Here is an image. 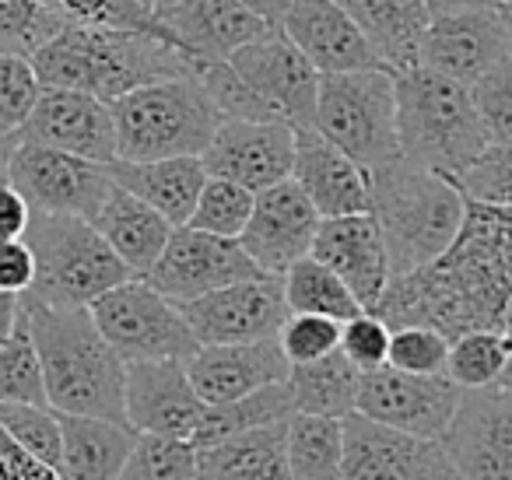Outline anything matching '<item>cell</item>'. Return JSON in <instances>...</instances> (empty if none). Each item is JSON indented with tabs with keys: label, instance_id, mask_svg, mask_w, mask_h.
Masks as SVG:
<instances>
[{
	"label": "cell",
	"instance_id": "35",
	"mask_svg": "<svg viewBox=\"0 0 512 480\" xmlns=\"http://www.w3.org/2000/svg\"><path fill=\"white\" fill-rule=\"evenodd\" d=\"M512 344L491 326L481 330H463L456 337H449V354H446V375L460 389H477L491 386L502 375L505 361H509Z\"/></svg>",
	"mask_w": 512,
	"mask_h": 480
},
{
	"label": "cell",
	"instance_id": "8",
	"mask_svg": "<svg viewBox=\"0 0 512 480\" xmlns=\"http://www.w3.org/2000/svg\"><path fill=\"white\" fill-rule=\"evenodd\" d=\"M92 319L123 361L151 358H190L200 347L197 333L183 316V305L155 288L148 277L134 274L99 295Z\"/></svg>",
	"mask_w": 512,
	"mask_h": 480
},
{
	"label": "cell",
	"instance_id": "5",
	"mask_svg": "<svg viewBox=\"0 0 512 480\" xmlns=\"http://www.w3.org/2000/svg\"><path fill=\"white\" fill-rule=\"evenodd\" d=\"M116 123V158L200 155L225 120L197 78H162L109 102Z\"/></svg>",
	"mask_w": 512,
	"mask_h": 480
},
{
	"label": "cell",
	"instance_id": "15",
	"mask_svg": "<svg viewBox=\"0 0 512 480\" xmlns=\"http://www.w3.org/2000/svg\"><path fill=\"white\" fill-rule=\"evenodd\" d=\"M207 176L232 179L246 190L260 193L292 176L295 127L285 120H239L225 116L200 151Z\"/></svg>",
	"mask_w": 512,
	"mask_h": 480
},
{
	"label": "cell",
	"instance_id": "7",
	"mask_svg": "<svg viewBox=\"0 0 512 480\" xmlns=\"http://www.w3.org/2000/svg\"><path fill=\"white\" fill-rule=\"evenodd\" d=\"M313 130H320L362 169L400 158L397 74L386 67L320 74Z\"/></svg>",
	"mask_w": 512,
	"mask_h": 480
},
{
	"label": "cell",
	"instance_id": "48",
	"mask_svg": "<svg viewBox=\"0 0 512 480\" xmlns=\"http://www.w3.org/2000/svg\"><path fill=\"white\" fill-rule=\"evenodd\" d=\"M36 277V256L25 239H0V291L25 295Z\"/></svg>",
	"mask_w": 512,
	"mask_h": 480
},
{
	"label": "cell",
	"instance_id": "13",
	"mask_svg": "<svg viewBox=\"0 0 512 480\" xmlns=\"http://www.w3.org/2000/svg\"><path fill=\"white\" fill-rule=\"evenodd\" d=\"M253 274H264V270L249 260V253L242 249L239 239L204 232V228L193 225H176L169 242H165L162 256L141 277H148L162 295H169L172 302L183 305L190 298H200L207 291L225 288V284Z\"/></svg>",
	"mask_w": 512,
	"mask_h": 480
},
{
	"label": "cell",
	"instance_id": "22",
	"mask_svg": "<svg viewBox=\"0 0 512 480\" xmlns=\"http://www.w3.org/2000/svg\"><path fill=\"white\" fill-rule=\"evenodd\" d=\"M309 253L320 263H327L351 291L355 298L372 309L383 295L386 281H390V260H386V242L379 232L372 211L358 214H337V218H323L316 228V239Z\"/></svg>",
	"mask_w": 512,
	"mask_h": 480
},
{
	"label": "cell",
	"instance_id": "31",
	"mask_svg": "<svg viewBox=\"0 0 512 480\" xmlns=\"http://www.w3.org/2000/svg\"><path fill=\"white\" fill-rule=\"evenodd\" d=\"M358 382H362V372L344 358L341 347L306 365L288 368L295 410H309V414L348 417L358 403Z\"/></svg>",
	"mask_w": 512,
	"mask_h": 480
},
{
	"label": "cell",
	"instance_id": "1",
	"mask_svg": "<svg viewBox=\"0 0 512 480\" xmlns=\"http://www.w3.org/2000/svg\"><path fill=\"white\" fill-rule=\"evenodd\" d=\"M43 88H78L113 102L162 78H193V60L162 29H109L67 22L32 53Z\"/></svg>",
	"mask_w": 512,
	"mask_h": 480
},
{
	"label": "cell",
	"instance_id": "29",
	"mask_svg": "<svg viewBox=\"0 0 512 480\" xmlns=\"http://www.w3.org/2000/svg\"><path fill=\"white\" fill-rule=\"evenodd\" d=\"M337 4L355 18L383 67L400 74L418 64L421 36L432 22L425 0H337Z\"/></svg>",
	"mask_w": 512,
	"mask_h": 480
},
{
	"label": "cell",
	"instance_id": "36",
	"mask_svg": "<svg viewBox=\"0 0 512 480\" xmlns=\"http://www.w3.org/2000/svg\"><path fill=\"white\" fill-rule=\"evenodd\" d=\"M0 403H46L43 365L32 340L29 312H18L11 337L0 347Z\"/></svg>",
	"mask_w": 512,
	"mask_h": 480
},
{
	"label": "cell",
	"instance_id": "47",
	"mask_svg": "<svg viewBox=\"0 0 512 480\" xmlns=\"http://www.w3.org/2000/svg\"><path fill=\"white\" fill-rule=\"evenodd\" d=\"M341 354L358 372H372V368L386 365V354H390V323L372 309L355 312V316L341 323Z\"/></svg>",
	"mask_w": 512,
	"mask_h": 480
},
{
	"label": "cell",
	"instance_id": "11",
	"mask_svg": "<svg viewBox=\"0 0 512 480\" xmlns=\"http://www.w3.org/2000/svg\"><path fill=\"white\" fill-rule=\"evenodd\" d=\"M344 424V459L341 477L369 480H446L456 477L446 449L439 438L411 435L404 428H393L376 417H365L351 410L341 417Z\"/></svg>",
	"mask_w": 512,
	"mask_h": 480
},
{
	"label": "cell",
	"instance_id": "58",
	"mask_svg": "<svg viewBox=\"0 0 512 480\" xmlns=\"http://www.w3.org/2000/svg\"><path fill=\"white\" fill-rule=\"evenodd\" d=\"M0 179H4V148H0Z\"/></svg>",
	"mask_w": 512,
	"mask_h": 480
},
{
	"label": "cell",
	"instance_id": "38",
	"mask_svg": "<svg viewBox=\"0 0 512 480\" xmlns=\"http://www.w3.org/2000/svg\"><path fill=\"white\" fill-rule=\"evenodd\" d=\"M0 424L29 456L60 477V414L50 403H0Z\"/></svg>",
	"mask_w": 512,
	"mask_h": 480
},
{
	"label": "cell",
	"instance_id": "39",
	"mask_svg": "<svg viewBox=\"0 0 512 480\" xmlns=\"http://www.w3.org/2000/svg\"><path fill=\"white\" fill-rule=\"evenodd\" d=\"M253 197H256L253 190L232 183V179L207 176V183H204V190H200V197H197V204H193L186 225L204 228V232H214V235H232V239H239V232L249 221V211H253Z\"/></svg>",
	"mask_w": 512,
	"mask_h": 480
},
{
	"label": "cell",
	"instance_id": "4",
	"mask_svg": "<svg viewBox=\"0 0 512 480\" xmlns=\"http://www.w3.org/2000/svg\"><path fill=\"white\" fill-rule=\"evenodd\" d=\"M397 141L400 155L418 165L460 176L488 144L470 85L425 64L397 74Z\"/></svg>",
	"mask_w": 512,
	"mask_h": 480
},
{
	"label": "cell",
	"instance_id": "54",
	"mask_svg": "<svg viewBox=\"0 0 512 480\" xmlns=\"http://www.w3.org/2000/svg\"><path fill=\"white\" fill-rule=\"evenodd\" d=\"M495 330L502 333V337L512 344V295H509V302L502 305V312H498V323H495Z\"/></svg>",
	"mask_w": 512,
	"mask_h": 480
},
{
	"label": "cell",
	"instance_id": "26",
	"mask_svg": "<svg viewBox=\"0 0 512 480\" xmlns=\"http://www.w3.org/2000/svg\"><path fill=\"white\" fill-rule=\"evenodd\" d=\"M109 176L116 186L130 190L162 211L172 225H186L193 204H197L200 190L207 183V169L200 155H176V158H148V162H127V158H113L106 162Z\"/></svg>",
	"mask_w": 512,
	"mask_h": 480
},
{
	"label": "cell",
	"instance_id": "25",
	"mask_svg": "<svg viewBox=\"0 0 512 480\" xmlns=\"http://www.w3.org/2000/svg\"><path fill=\"white\" fill-rule=\"evenodd\" d=\"M292 179L313 200L320 218L369 211V172L313 127L295 130Z\"/></svg>",
	"mask_w": 512,
	"mask_h": 480
},
{
	"label": "cell",
	"instance_id": "56",
	"mask_svg": "<svg viewBox=\"0 0 512 480\" xmlns=\"http://www.w3.org/2000/svg\"><path fill=\"white\" fill-rule=\"evenodd\" d=\"M498 386H509L512 389V351H509V361H505L502 375H498Z\"/></svg>",
	"mask_w": 512,
	"mask_h": 480
},
{
	"label": "cell",
	"instance_id": "10",
	"mask_svg": "<svg viewBox=\"0 0 512 480\" xmlns=\"http://www.w3.org/2000/svg\"><path fill=\"white\" fill-rule=\"evenodd\" d=\"M439 442L456 477L512 480V389L498 382L463 389Z\"/></svg>",
	"mask_w": 512,
	"mask_h": 480
},
{
	"label": "cell",
	"instance_id": "49",
	"mask_svg": "<svg viewBox=\"0 0 512 480\" xmlns=\"http://www.w3.org/2000/svg\"><path fill=\"white\" fill-rule=\"evenodd\" d=\"M57 473L22 449L0 424V480H50Z\"/></svg>",
	"mask_w": 512,
	"mask_h": 480
},
{
	"label": "cell",
	"instance_id": "52",
	"mask_svg": "<svg viewBox=\"0 0 512 480\" xmlns=\"http://www.w3.org/2000/svg\"><path fill=\"white\" fill-rule=\"evenodd\" d=\"M18 312H22V295H4V291H0V347H4V340L15 330Z\"/></svg>",
	"mask_w": 512,
	"mask_h": 480
},
{
	"label": "cell",
	"instance_id": "2",
	"mask_svg": "<svg viewBox=\"0 0 512 480\" xmlns=\"http://www.w3.org/2000/svg\"><path fill=\"white\" fill-rule=\"evenodd\" d=\"M43 365L46 403L60 414L123 417L127 361L109 347L88 305H46L22 295Z\"/></svg>",
	"mask_w": 512,
	"mask_h": 480
},
{
	"label": "cell",
	"instance_id": "20",
	"mask_svg": "<svg viewBox=\"0 0 512 480\" xmlns=\"http://www.w3.org/2000/svg\"><path fill=\"white\" fill-rule=\"evenodd\" d=\"M505 53L512 50L498 8H470L432 15L418 46V64L463 81V85H474Z\"/></svg>",
	"mask_w": 512,
	"mask_h": 480
},
{
	"label": "cell",
	"instance_id": "33",
	"mask_svg": "<svg viewBox=\"0 0 512 480\" xmlns=\"http://www.w3.org/2000/svg\"><path fill=\"white\" fill-rule=\"evenodd\" d=\"M292 410H295V400H292V389H288V379L260 386V389H253V393L235 396V400H225V403H207L204 417H200L197 431H193V445L204 449V445L221 442V438L235 435V431L285 421Z\"/></svg>",
	"mask_w": 512,
	"mask_h": 480
},
{
	"label": "cell",
	"instance_id": "34",
	"mask_svg": "<svg viewBox=\"0 0 512 480\" xmlns=\"http://www.w3.org/2000/svg\"><path fill=\"white\" fill-rule=\"evenodd\" d=\"M281 284H285V305L288 312H320V316H330L337 323L351 319L355 312H362L365 305L355 298V291L327 267L320 263L313 253L295 260L292 267L281 274Z\"/></svg>",
	"mask_w": 512,
	"mask_h": 480
},
{
	"label": "cell",
	"instance_id": "40",
	"mask_svg": "<svg viewBox=\"0 0 512 480\" xmlns=\"http://www.w3.org/2000/svg\"><path fill=\"white\" fill-rule=\"evenodd\" d=\"M453 183L470 204L512 207V141H488Z\"/></svg>",
	"mask_w": 512,
	"mask_h": 480
},
{
	"label": "cell",
	"instance_id": "42",
	"mask_svg": "<svg viewBox=\"0 0 512 480\" xmlns=\"http://www.w3.org/2000/svg\"><path fill=\"white\" fill-rule=\"evenodd\" d=\"M39 92H43V81L32 60L18 53H0V141L29 120Z\"/></svg>",
	"mask_w": 512,
	"mask_h": 480
},
{
	"label": "cell",
	"instance_id": "28",
	"mask_svg": "<svg viewBox=\"0 0 512 480\" xmlns=\"http://www.w3.org/2000/svg\"><path fill=\"white\" fill-rule=\"evenodd\" d=\"M92 225L102 232V239L113 246V253L127 263L134 274H148L151 263L162 256L165 242L172 235V221L141 197H134L123 186H113L102 207L95 211Z\"/></svg>",
	"mask_w": 512,
	"mask_h": 480
},
{
	"label": "cell",
	"instance_id": "12",
	"mask_svg": "<svg viewBox=\"0 0 512 480\" xmlns=\"http://www.w3.org/2000/svg\"><path fill=\"white\" fill-rule=\"evenodd\" d=\"M463 389L446 372H404V368L379 365L362 372L358 382L355 410L365 417H376L393 428H404L411 435L442 438L460 403Z\"/></svg>",
	"mask_w": 512,
	"mask_h": 480
},
{
	"label": "cell",
	"instance_id": "55",
	"mask_svg": "<svg viewBox=\"0 0 512 480\" xmlns=\"http://www.w3.org/2000/svg\"><path fill=\"white\" fill-rule=\"evenodd\" d=\"M498 15H502L505 36H509V50H512V0H509V4H502V8H498Z\"/></svg>",
	"mask_w": 512,
	"mask_h": 480
},
{
	"label": "cell",
	"instance_id": "37",
	"mask_svg": "<svg viewBox=\"0 0 512 480\" xmlns=\"http://www.w3.org/2000/svg\"><path fill=\"white\" fill-rule=\"evenodd\" d=\"M120 477H130V480H193V477H200L197 445H193V438L137 431L134 449H130L127 466H123Z\"/></svg>",
	"mask_w": 512,
	"mask_h": 480
},
{
	"label": "cell",
	"instance_id": "17",
	"mask_svg": "<svg viewBox=\"0 0 512 480\" xmlns=\"http://www.w3.org/2000/svg\"><path fill=\"white\" fill-rule=\"evenodd\" d=\"M4 141L46 144V148L71 151V155L106 165L116 158L113 109L106 99L78 92V88H43L29 120Z\"/></svg>",
	"mask_w": 512,
	"mask_h": 480
},
{
	"label": "cell",
	"instance_id": "50",
	"mask_svg": "<svg viewBox=\"0 0 512 480\" xmlns=\"http://www.w3.org/2000/svg\"><path fill=\"white\" fill-rule=\"evenodd\" d=\"M32 207L8 179H0V239H25Z\"/></svg>",
	"mask_w": 512,
	"mask_h": 480
},
{
	"label": "cell",
	"instance_id": "59",
	"mask_svg": "<svg viewBox=\"0 0 512 480\" xmlns=\"http://www.w3.org/2000/svg\"><path fill=\"white\" fill-rule=\"evenodd\" d=\"M502 4H509V0H495V8H502Z\"/></svg>",
	"mask_w": 512,
	"mask_h": 480
},
{
	"label": "cell",
	"instance_id": "41",
	"mask_svg": "<svg viewBox=\"0 0 512 480\" xmlns=\"http://www.w3.org/2000/svg\"><path fill=\"white\" fill-rule=\"evenodd\" d=\"M64 25V18L43 0H0V53L32 57Z\"/></svg>",
	"mask_w": 512,
	"mask_h": 480
},
{
	"label": "cell",
	"instance_id": "46",
	"mask_svg": "<svg viewBox=\"0 0 512 480\" xmlns=\"http://www.w3.org/2000/svg\"><path fill=\"white\" fill-rule=\"evenodd\" d=\"M477 113L488 130V141H512V53H505L495 67L470 85Z\"/></svg>",
	"mask_w": 512,
	"mask_h": 480
},
{
	"label": "cell",
	"instance_id": "45",
	"mask_svg": "<svg viewBox=\"0 0 512 480\" xmlns=\"http://www.w3.org/2000/svg\"><path fill=\"white\" fill-rule=\"evenodd\" d=\"M64 22L109 25V29H158L155 11L144 0H43Z\"/></svg>",
	"mask_w": 512,
	"mask_h": 480
},
{
	"label": "cell",
	"instance_id": "32",
	"mask_svg": "<svg viewBox=\"0 0 512 480\" xmlns=\"http://www.w3.org/2000/svg\"><path fill=\"white\" fill-rule=\"evenodd\" d=\"M288 477L295 480H334L341 477L344 424L341 417L292 410L285 421Z\"/></svg>",
	"mask_w": 512,
	"mask_h": 480
},
{
	"label": "cell",
	"instance_id": "14",
	"mask_svg": "<svg viewBox=\"0 0 512 480\" xmlns=\"http://www.w3.org/2000/svg\"><path fill=\"white\" fill-rule=\"evenodd\" d=\"M183 316L200 344L278 337L288 316L281 274H253L183 302Z\"/></svg>",
	"mask_w": 512,
	"mask_h": 480
},
{
	"label": "cell",
	"instance_id": "57",
	"mask_svg": "<svg viewBox=\"0 0 512 480\" xmlns=\"http://www.w3.org/2000/svg\"><path fill=\"white\" fill-rule=\"evenodd\" d=\"M169 4H176V0H151V11H155V15H158V11H165V8H169Z\"/></svg>",
	"mask_w": 512,
	"mask_h": 480
},
{
	"label": "cell",
	"instance_id": "60",
	"mask_svg": "<svg viewBox=\"0 0 512 480\" xmlns=\"http://www.w3.org/2000/svg\"><path fill=\"white\" fill-rule=\"evenodd\" d=\"M144 4H148V8H151V0H144Z\"/></svg>",
	"mask_w": 512,
	"mask_h": 480
},
{
	"label": "cell",
	"instance_id": "53",
	"mask_svg": "<svg viewBox=\"0 0 512 480\" xmlns=\"http://www.w3.org/2000/svg\"><path fill=\"white\" fill-rule=\"evenodd\" d=\"M432 15H449V11H470V8H495V0H425Z\"/></svg>",
	"mask_w": 512,
	"mask_h": 480
},
{
	"label": "cell",
	"instance_id": "3",
	"mask_svg": "<svg viewBox=\"0 0 512 480\" xmlns=\"http://www.w3.org/2000/svg\"><path fill=\"white\" fill-rule=\"evenodd\" d=\"M365 172L369 211L383 232L390 277L411 274L453 246L467 214V197L453 179L404 155Z\"/></svg>",
	"mask_w": 512,
	"mask_h": 480
},
{
	"label": "cell",
	"instance_id": "9",
	"mask_svg": "<svg viewBox=\"0 0 512 480\" xmlns=\"http://www.w3.org/2000/svg\"><path fill=\"white\" fill-rule=\"evenodd\" d=\"M0 148H4V179L29 200L32 211L78 214L92 221L116 186L106 165L71 151L32 141H0Z\"/></svg>",
	"mask_w": 512,
	"mask_h": 480
},
{
	"label": "cell",
	"instance_id": "44",
	"mask_svg": "<svg viewBox=\"0 0 512 480\" xmlns=\"http://www.w3.org/2000/svg\"><path fill=\"white\" fill-rule=\"evenodd\" d=\"M278 344L288 365H306L341 347V323L320 312H288L278 330Z\"/></svg>",
	"mask_w": 512,
	"mask_h": 480
},
{
	"label": "cell",
	"instance_id": "27",
	"mask_svg": "<svg viewBox=\"0 0 512 480\" xmlns=\"http://www.w3.org/2000/svg\"><path fill=\"white\" fill-rule=\"evenodd\" d=\"M60 414V410H57ZM137 431L127 421L95 414H60V477L113 480L123 473Z\"/></svg>",
	"mask_w": 512,
	"mask_h": 480
},
{
	"label": "cell",
	"instance_id": "21",
	"mask_svg": "<svg viewBox=\"0 0 512 480\" xmlns=\"http://www.w3.org/2000/svg\"><path fill=\"white\" fill-rule=\"evenodd\" d=\"M288 358L278 337L239 340V344H200L186 358L193 389L204 403H225L260 386L288 379Z\"/></svg>",
	"mask_w": 512,
	"mask_h": 480
},
{
	"label": "cell",
	"instance_id": "19",
	"mask_svg": "<svg viewBox=\"0 0 512 480\" xmlns=\"http://www.w3.org/2000/svg\"><path fill=\"white\" fill-rule=\"evenodd\" d=\"M207 403L193 389L186 358L127 361L123 375V417L134 431L193 438Z\"/></svg>",
	"mask_w": 512,
	"mask_h": 480
},
{
	"label": "cell",
	"instance_id": "30",
	"mask_svg": "<svg viewBox=\"0 0 512 480\" xmlns=\"http://www.w3.org/2000/svg\"><path fill=\"white\" fill-rule=\"evenodd\" d=\"M285 421H271V424H260V428L235 431V435L221 438V442L197 449L200 477L285 480L288 477Z\"/></svg>",
	"mask_w": 512,
	"mask_h": 480
},
{
	"label": "cell",
	"instance_id": "43",
	"mask_svg": "<svg viewBox=\"0 0 512 480\" xmlns=\"http://www.w3.org/2000/svg\"><path fill=\"white\" fill-rule=\"evenodd\" d=\"M449 337L435 326L425 323H404L390 326V354L386 365L404 368V372H446Z\"/></svg>",
	"mask_w": 512,
	"mask_h": 480
},
{
	"label": "cell",
	"instance_id": "18",
	"mask_svg": "<svg viewBox=\"0 0 512 480\" xmlns=\"http://www.w3.org/2000/svg\"><path fill=\"white\" fill-rule=\"evenodd\" d=\"M320 221L313 200L288 176L253 197V211L239 242L264 274H285L295 260L309 256Z\"/></svg>",
	"mask_w": 512,
	"mask_h": 480
},
{
	"label": "cell",
	"instance_id": "23",
	"mask_svg": "<svg viewBox=\"0 0 512 480\" xmlns=\"http://www.w3.org/2000/svg\"><path fill=\"white\" fill-rule=\"evenodd\" d=\"M155 18L172 36V43L193 60V67L207 60H228L239 46L274 29L242 8L239 0H176Z\"/></svg>",
	"mask_w": 512,
	"mask_h": 480
},
{
	"label": "cell",
	"instance_id": "16",
	"mask_svg": "<svg viewBox=\"0 0 512 480\" xmlns=\"http://www.w3.org/2000/svg\"><path fill=\"white\" fill-rule=\"evenodd\" d=\"M228 64L246 78V85L281 120H288L295 130L313 127L316 95H320V71H316L313 60L281 29H271L260 39H253V43L239 46L228 57Z\"/></svg>",
	"mask_w": 512,
	"mask_h": 480
},
{
	"label": "cell",
	"instance_id": "51",
	"mask_svg": "<svg viewBox=\"0 0 512 480\" xmlns=\"http://www.w3.org/2000/svg\"><path fill=\"white\" fill-rule=\"evenodd\" d=\"M239 4H242L246 11H253L256 18H264L267 25H274V29H278L281 18H285V11H288V4H292V0H239Z\"/></svg>",
	"mask_w": 512,
	"mask_h": 480
},
{
	"label": "cell",
	"instance_id": "24",
	"mask_svg": "<svg viewBox=\"0 0 512 480\" xmlns=\"http://www.w3.org/2000/svg\"><path fill=\"white\" fill-rule=\"evenodd\" d=\"M278 29L313 60L320 74L383 67L365 32L337 0H292Z\"/></svg>",
	"mask_w": 512,
	"mask_h": 480
},
{
	"label": "cell",
	"instance_id": "6",
	"mask_svg": "<svg viewBox=\"0 0 512 480\" xmlns=\"http://www.w3.org/2000/svg\"><path fill=\"white\" fill-rule=\"evenodd\" d=\"M25 242L36 256V277L25 295L46 305H92L109 288L134 277L99 228L78 214L32 211Z\"/></svg>",
	"mask_w": 512,
	"mask_h": 480
}]
</instances>
